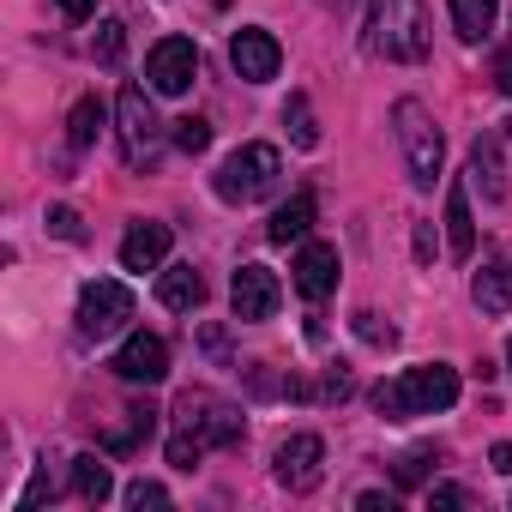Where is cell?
Listing matches in <instances>:
<instances>
[{
    "label": "cell",
    "instance_id": "cell-1",
    "mask_svg": "<svg viewBox=\"0 0 512 512\" xmlns=\"http://www.w3.org/2000/svg\"><path fill=\"white\" fill-rule=\"evenodd\" d=\"M452 404H458V368H446V362H422V368H404L398 380L374 386V410L386 422L434 416V410H452Z\"/></svg>",
    "mask_w": 512,
    "mask_h": 512
},
{
    "label": "cell",
    "instance_id": "cell-2",
    "mask_svg": "<svg viewBox=\"0 0 512 512\" xmlns=\"http://www.w3.org/2000/svg\"><path fill=\"white\" fill-rule=\"evenodd\" d=\"M368 49L386 61L428 55V7L422 0H368Z\"/></svg>",
    "mask_w": 512,
    "mask_h": 512
},
{
    "label": "cell",
    "instance_id": "cell-3",
    "mask_svg": "<svg viewBox=\"0 0 512 512\" xmlns=\"http://www.w3.org/2000/svg\"><path fill=\"white\" fill-rule=\"evenodd\" d=\"M392 127H398V145H404L410 181H416V187H434V181L446 175V139H440L434 115H428L416 97H398V103H392Z\"/></svg>",
    "mask_w": 512,
    "mask_h": 512
},
{
    "label": "cell",
    "instance_id": "cell-4",
    "mask_svg": "<svg viewBox=\"0 0 512 512\" xmlns=\"http://www.w3.org/2000/svg\"><path fill=\"white\" fill-rule=\"evenodd\" d=\"M278 169H284L278 145H241V151H229V157L217 163V199H229V205L266 199V193L278 187Z\"/></svg>",
    "mask_w": 512,
    "mask_h": 512
},
{
    "label": "cell",
    "instance_id": "cell-5",
    "mask_svg": "<svg viewBox=\"0 0 512 512\" xmlns=\"http://www.w3.org/2000/svg\"><path fill=\"white\" fill-rule=\"evenodd\" d=\"M133 320V290L121 278H91L79 290V332L85 338H115Z\"/></svg>",
    "mask_w": 512,
    "mask_h": 512
},
{
    "label": "cell",
    "instance_id": "cell-6",
    "mask_svg": "<svg viewBox=\"0 0 512 512\" xmlns=\"http://www.w3.org/2000/svg\"><path fill=\"white\" fill-rule=\"evenodd\" d=\"M175 416H181V428H193L205 446H235L241 440V410L229 404V398H217V392H181V404H175Z\"/></svg>",
    "mask_w": 512,
    "mask_h": 512
},
{
    "label": "cell",
    "instance_id": "cell-7",
    "mask_svg": "<svg viewBox=\"0 0 512 512\" xmlns=\"http://www.w3.org/2000/svg\"><path fill=\"white\" fill-rule=\"evenodd\" d=\"M145 79L157 97H181L193 79H199V49L187 37H163L151 55H145Z\"/></svg>",
    "mask_w": 512,
    "mask_h": 512
},
{
    "label": "cell",
    "instance_id": "cell-8",
    "mask_svg": "<svg viewBox=\"0 0 512 512\" xmlns=\"http://www.w3.org/2000/svg\"><path fill=\"white\" fill-rule=\"evenodd\" d=\"M115 115H121V151H127V163H133V169H151V163H157V115H151L145 91L127 85L121 103H115Z\"/></svg>",
    "mask_w": 512,
    "mask_h": 512
},
{
    "label": "cell",
    "instance_id": "cell-9",
    "mask_svg": "<svg viewBox=\"0 0 512 512\" xmlns=\"http://www.w3.org/2000/svg\"><path fill=\"white\" fill-rule=\"evenodd\" d=\"M272 464H278V482H284L290 494H314L320 476H326V440H320V434H290Z\"/></svg>",
    "mask_w": 512,
    "mask_h": 512
},
{
    "label": "cell",
    "instance_id": "cell-10",
    "mask_svg": "<svg viewBox=\"0 0 512 512\" xmlns=\"http://www.w3.org/2000/svg\"><path fill=\"white\" fill-rule=\"evenodd\" d=\"M278 302H284V284H278V272H266V266H241V272L229 278V308H235V320H272Z\"/></svg>",
    "mask_w": 512,
    "mask_h": 512
},
{
    "label": "cell",
    "instance_id": "cell-11",
    "mask_svg": "<svg viewBox=\"0 0 512 512\" xmlns=\"http://www.w3.org/2000/svg\"><path fill=\"white\" fill-rule=\"evenodd\" d=\"M127 386H157L163 374H169V344L157 338V332H127V344L115 350V362H109Z\"/></svg>",
    "mask_w": 512,
    "mask_h": 512
},
{
    "label": "cell",
    "instance_id": "cell-12",
    "mask_svg": "<svg viewBox=\"0 0 512 512\" xmlns=\"http://www.w3.org/2000/svg\"><path fill=\"white\" fill-rule=\"evenodd\" d=\"M229 67L247 79V85H266V79H278V67H284V49H278V37L272 31H235L229 37Z\"/></svg>",
    "mask_w": 512,
    "mask_h": 512
},
{
    "label": "cell",
    "instance_id": "cell-13",
    "mask_svg": "<svg viewBox=\"0 0 512 512\" xmlns=\"http://www.w3.org/2000/svg\"><path fill=\"white\" fill-rule=\"evenodd\" d=\"M296 290H302L308 302H326V296L338 290V247L302 241V253H296Z\"/></svg>",
    "mask_w": 512,
    "mask_h": 512
},
{
    "label": "cell",
    "instance_id": "cell-14",
    "mask_svg": "<svg viewBox=\"0 0 512 512\" xmlns=\"http://www.w3.org/2000/svg\"><path fill=\"white\" fill-rule=\"evenodd\" d=\"M169 253V223H133L121 235V272H157Z\"/></svg>",
    "mask_w": 512,
    "mask_h": 512
},
{
    "label": "cell",
    "instance_id": "cell-15",
    "mask_svg": "<svg viewBox=\"0 0 512 512\" xmlns=\"http://www.w3.org/2000/svg\"><path fill=\"white\" fill-rule=\"evenodd\" d=\"M446 247H452V260H470L476 253V223H470V187L464 181L446 187Z\"/></svg>",
    "mask_w": 512,
    "mask_h": 512
},
{
    "label": "cell",
    "instance_id": "cell-16",
    "mask_svg": "<svg viewBox=\"0 0 512 512\" xmlns=\"http://www.w3.org/2000/svg\"><path fill=\"white\" fill-rule=\"evenodd\" d=\"M308 229H314V193H308V187H296V193H290V205H278V211H272L266 235H272L278 247H290V241H308Z\"/></svg>",
    "mask_w": 512,
    "mask_h": 512
},
{
    "label": "cell",
    "instance_id": "cell-17",
    "mask_svg": "<svg viewBox=\"0 0 512 512\" xmlns=\"http://www.w3.org/2000/svg\"><path fill=\"white\" fill-rule=\"evenodd\" d=\"M157 302L175 308V314H193V308L205 302V278H199L193 266H169V272L157 278Z\"/></svg>",
    "mask_w": 512,
    "mask_h": 512
},
{
    "label": "cell",
    "instance_id": "cell-18",
    "mask_svg": "<svg viewBox=\"0 0 512 512\" xmlns=\"http://www.w3.org/2000/svg\"><path fill=\"white\" fill-rule=\"evenodd\" d=\"M73 494H79L85 506H103V500L115 494V476H109V464H103L97 452H85V458H73Z\"/></svg>",
    "mask_w": 512,
    "mask_h": 512
},
{
    "label": "cell",
    "instance_id": "cell-19",
    "mask_svg": "<svg viewBox=\"0 0 512 512\" xmlns=\"http://www.w3.org/2000/svg\"><path fill=\"white\" fill-rule=\"evenodd\" d=\"M470 296H476V308H482V314H494V320H500V314L512 308V278H506L500 266H482V272H476V284H470Z\"/></svg>",
    "mask_w": 512,
    "mask_h": 512
},
{
    "label": "cell",
    "instance_id": "cell-20",
    "mask_svg": "<svg viewBox=\"0 0 512 512\" xmlns=\"http://www.w3.org/2000/svg\"><path fill=\"white\" fill-rule=\"evenodd\" d=\"M452 31L464 43H482L494 31V0H452Z\"/></svg>",
    "mask_w": 512,
    "mask_h": 512
},
{
    "label": "cell",
    "instance_id": "cell-21",
    "mask_svg": "<svg viewBox=\"0 0 512 512\" xmlns=\"http://www.w3.org/2000/svg\"><path fill=\"white\" fill-rule=\"evenodd\" d=\"M151 428H157V410H151V404H133V410H127V422L103 434V446H109V452H133L139 440H151Z\"/></svg>",
    "mask_w": 512,
    "mask_h": 512
},
{
    "label": "cell",
    "instance_id": "cell-22",
    "mask_svg": "<svg viewBox=\"0 0 512 512\" xmlns=\"http://www.w3.org/2000/svg\"><path fill=\"white\" fill-rule=\"evenodd\" d=\"M97 133H103V103H97V97H79L73 115H67V139H73V151H91Z\"/></svg>",
    "mask_w": 512,
    "mask_h": 512
},
{
    "label": "cell",
    "instance_id": "cell-23",
    "mask_svg": "<svg viewBox=\"0 0 512 512\" xmlns=\"http://www.w3.org/2000/svg\"><path fill=\"white\" fill-rule=\"evenodd\" d=\"M284 121H290V139H296L302 151H314V145H320V127H314V115H308V97H290Z\"/></svg>",
    "mask_w": 512,
    "mask_h": 512
},
{
    "label": "cell",
    "instance_id": "cell-24",
    "mask_svg": "<svg viewBox=\"0 0 512 512\" xmlns=\"http://www.w3.org/2000/svg\"><path fill=\"white\" fill-rule=\"evenodd\" d=\"M121 49H127V25H121V19H103V25H97V61L115 67Z\"/></svg>",
    "mask_w": 512,
    "mask_h": 512
},
{
    "label": "cell",
    "instance_id": "cell-25",
    "mask_svg": "<svg viewBox=\"0 0 512 512\" xmlns=\"http://www.w3.org/2000/svg\"><path fill=\"white\" fill-rule=\"evenodd\" d=\"M476 181H488V199H500L506 187H500V157H494V139H476Z\"/></svg>",
    "mask_w": 512,
    "mask_h": 512
},
{
    "label": "cell",
    "instance_id": "cell-26",
    "mask_svg": "<svg viewBox=\"0 0 512 512\" xmlns=\"http://www.w3.org/2000/svg\"><path fill=\"white\" fill-rule=\"evenodd\" d=\"M199 458H205V440H199L193 428H181V434L169 440V464H175V470H193Z\"/></svg>",
    "mask_w": 512,
    "mask_h": 512
},
{
    "label": "cell",
    "instance_id": "cell-27",
    "mask_svg": "<svg viewBox=\"0 0 512 512\" xmlns=\"http://www.w3.org/2000/svg\"><path fill=\"white\" fill-rule=\"evenodd\" d=\"M175 145H181V151H193V157H199V151H205V145H211V127H205V121H199V115H181V121H175Z\"/></svg>",
    "mask_w": 512,
    "mask_h": 512
},
{
    "label": "cell",
    "instance_id": "cell-28",
    "mask_svg": "<svg viewBox=\"0 0 512 512\" xmlns=\"http://www.w3.org/2000/svg\"><path fill=\"white\" fill-rule=\"evenodd\" d=\"M127 506H133V512H145V506H169V488H163V482H133V488H127Z\"/></svg>",
    "mask_w": 512,
    "mask_h": 512
},
{
    "label": "cell",
    "instance_id": "cell-29",
    "mask_svg": "<svg viewBox=\"0 0 512 512\" xmlns=\"http://www.w3.org/2000/svg\"><path fill=\"white\" fill-rule=\"evenodd\" d=\"M49 229H55L61 241H79V235H85V223H79L73 205H55V211H49Z\"/></svg>",
    "mask_w": 512,
    "mask_h": 512
},
{
    "label": "cell",
    "instance_id": "cell-30",
    "mask_svg": "<svg viewBox=\"0 0 512 512\" xmlns=\"http://www.w3.org/2000/svg\"><path fill=\"white\" fill-rule=\"evenodd\" d=\"M356 332H362L368 344H398V332H392V326H380V314H356Z\"/></svg>",
    "mask_w": 512,
    "mask_h": 512
},
{
    "label": "cell",
    "instance_id": "cell-31",
    "mask_svg": "<svg viewBox=\"0 0 512 512\" xmlns=\"http://www.w3.org/2000/svg\"><path fill=\"white\" fill-rule=\"evenodd\" d=\"M422 476H428V452H404V458H398V482L410 488V482H422Z\"/></svg>",
    "mask_w": 512,
    "mask_h": 512
},
{
    "label": "cell",
    "instance_id": "cell-32",
    "mask_svg": "<svg viewBox=\"0 0 512 512\" xmlns=\"http://www.w3.org/2000/svg\"><path fill=\"white\" fill-rule=\"evenodd\" d=\"M470 494L464 488H452V482H440V488H428V506H464Z\"/></svg>",
    "mask_w": 512,
    "mask_h": 512
},
{
    "label": "cell",
    "instance_id": "cell-33",
    "mask_svg": "<svg viewBox=\"0 0 512 512\" xmlns=\"http://www.w3.org/2000/svg\"><path fill=\"white\" fill-rule=\"evenodd\" d=\"M55 7H61L73 25H79V19H91V13H97V0H55Z\"/></svg>",
    "mask_w": 512,
    "mask_h": 512
},
{
    "label": "cell",
    "instance_id": "cell-34",
    "mask_svg": "<svg viewBox=\"0 0 512 512\" xmlns=\"http://www.w3.org/2000/svg\"><path fill=\"white\" fill-rule=\"evenodd\" d=\"M488 464H494V470H500V476H512V440H500V446H494V452H488Z\"/></svg>",
    "mask_w": 512,
    "mask_h": 512
},
{
    "label": "cell",
    "instance_id": "cell-35",
    "mask_svg": "<svg viewBox=\"0 0 512 512\" xmlns=\"http://www.w3.org/2000/svg\"><path fill=\"white\" fill-rule=\"evenodd\" d=\"M494 85H500V91H506V97H512V49H506V55H500V61H494Z\"/></svg>",
    "mask_w": 512,
    "mask_h": 512
},
{
    "label": "cell",
    "instance_id": "cell-36",
    "mask_svg": "<svg viewBox=\"0 0 512 512\" xmlns=\"http://www.w3.org/2000/svg\"><path fill=\"white\" fill-rule=\"evenodd\" d=\"M380 506L392 512V494H380V488H368V494H362V512H380Z\"/></svg>",
    "mask_w": 512,
    "mask_h": 512
},
{
    "label": "cell",
    "instance_id": "cell-37",
    "mask_svg": "<svg viewBox=\"0 0 512 512\" xmlns=\"http://www.w3.org/2000/svg\"><path fill=\"white\" fill-rule=\"evenodd\" d=\"M506 368H512V338H506Z\"/></svg>",
    "mask_w": 512,
    "mask_h": 512
},
{
    "label": "cell",
    "instance_id": "cell-38",
    "mask_svg": "<svg viewBox=\"0 0 512 512\" xmlns=\"http://www.w3.org/2000/svg\"><path fill=\"white\" fill-rule=\"evenodd\" d=\"M217 7H229V0H217Z\"/></svg>",
    "mask_w": 512,
    "mask_h": 512
},
{
    "label": "cell",
    "instance_id": "cell-39",
    "mask_svg": "<svg viewBox=\"0 0 512 512\" xmlns=\"http://www.w3.org/2000/svg\"><path fill=\"white\" fill-rule=\"evenodd\" d=\"M338 7H344V0H338Z\"/></svg>",
    "mask_w": 512,
    "mask_h": 512
}]
</instances>
